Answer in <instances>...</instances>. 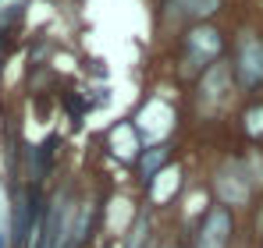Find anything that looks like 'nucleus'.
Returning <instances> with one entry per match:
<instances>
[{
    "label": "nucleus",
    "mask_w": 263,
    "mask_h": 248,
    "mask_svg": "<svg viewBox=\"0 0 263 248\" xmlns=\"http://www.w3.org/2000/svg\"><path fill=\"white\" fill-rule=\"evenodd\" d=\"M235 78L242 89H256L263 82V39L256 36H242L235 50V64H231Z\"/></svg>",
    "instance_id": "nucleus-1"
},
{
    "label": "nucleus",
    "mask_w": 263,
    "mask_h": 248,
    "mask_svg": "<svg viewBox=\"0 0 263 248\" xmlns=\"http://www.w3.org/2000/svg\"><path fill=\"white\" fill-rule=\"evenodd\" d=\"M220 46H224V39H220L217 29H210V25L192 29V32L185 36V64L210 71V68H214V60L220 57Z\"/></svg>",
    "instance_id": "nucleus-2"
},
{
    "label": "nucleus",
    "mask_w": 263,
    "mask_h": 248,
    "mask_svg": "<svg viewBox=\"0 0 263 248\" xmlns=\"http://www.w3.org/2000/svg\"><path fill=\"white\" fill-rule=\"evenodd\" d=\"M175 110H171V103L167 99H160V96H149L146 99V107L139 110V121H135V131L146 138V142H153V138H164L171 128H175Z\"/></svg>",
    "instance_id": "nucleus-3"
},
{
    "label": "nucleus",
    "mask_w": 263,
    "mask_h": 248,
    "mask_svg": "<svg viewBox=\"0 0 263 248\" xmlns=\"http://www.w3.org/2000/svg\"><path fill=\"white\" fill-rule=\"evenodd\" d=\"M231 245V213L224 206H214L206 213L199 234H196V248H228Z\"/></svg>",
    "instance_id": "nucleus-4"
},
{
    "label": "nucleus",
    "mask_w": 263,
    "mask_h": 248,
    "mask_svg": "<svg viewBox=\"0 0 263 248\" xmlns=\"http://www.w3.org/2000/svg\"><path fill=\"white\" fill-rule=\"evenodd\" d=\"M220 0H167L164 4V18L171 22H203L206 14H214Z\"/></svg>",
    "instance_id": "nucleus-5"
},
{
    "label": "nucleus",
    "mask_w": 263,
    "mask_h": 248,
    "mask_svg": "<svg viewBox=\"0 0 263 248\" xmlns=\"http://www.w3.org/2000/svg\"><path fill=\"white\" fill-rule=\"evenodd\" d=\"M110 153L118 160H135V153H139V131H135V124H118L110 131Z\"/></svg>",
    "instance_id": "nucleus-6"
},
{
    "label": "nucleus",
    "mask_w": 263,
    "mask_h": 248,
    "mask_svg": "<svg viewBox=\"0 0 263 248\" xmlns=\"http://www.w3.org/2000/svg\"><path fill=\"white\" fill-rule=\"evenodd\" d=\"M167 146L164 142H157V146H149L142 156H139V174H142V184H149L160 170H167Z\"/></svg>",
    "instance_id": "nucleus-7"
},
{
    "label": "nucleus",
    "mask_w": 263,
    "mask_h": 248,
    "mask_svg": "<svg viewBox=\"0 0 263 248\" xmlns=\"http://www.w3.org/2000/svg\"><path fill=\"white\" fill-rule=\"evenodd\" d=\"M178 184H181V170H178V167L175 170L167 167V170H160L146 188H149V199H153V202H167V199L178 192Z\"/></svg>",
    "instance_id": "nucleus-8"
},
{
    "label": "nucleus",
    "mask_w": 263,
    "mask_h": 248,
    "mask_svg": "<svg viewBox=\"0 0 263 248\" xmlns=\"http://www.w3.org/2000/svg\"><path fill=\"white\" fill-rule=\"evenodd\" d=\"M228 82H231V75H228V68H224V64H214L210 71H203V96H206L210 103H217L220 96H224L220 89H224Z\"/></svg>",
    "instance_id": "nucleus-9"
},
{
    "label": "nucleus",
    "mask_w": 263,
    "mask_h": 248,
    "mask_svg": "<svg viewBox=\"0 0 263 248\" xmlns=\"http://www.w3.org/2000/svg\"><path fill=\"white\" fill-rule=\"evenodd\" d=\"M22 4H25V0H0V25H7L11 18H18Z\"/></svg>",
    "instance_id": "nucleus-10"
},
{
    "label": "nucleus",
    "mask_w": 263,
    "mask_h": 248,
    "mask_svg": "<svg viewBox=\"0 0 263 248\" xmlns=\"http://www.w3.org/2000/svg\"><path fill=\"white\" fill-rule=\"evenodd\" d=\"M246 128H249V135H263V107H253L246 114Z\"/></svg>",
    "instance_id": "nucleus-11"
},
{
    "label": "nucleus",
    "mask_w": 263,
    "mask_h": 248,
    "mask_svg": "<svg viewBox=\"0 0 263 248\" xmlns=\"http://www.w3.org/2000/svg\"><path fill=\"white\" fill-rule=\"evenodd\" d=\"M0 248H7V234L4 231H0Z\"/></svg>",
    "instance_id": "nucleus-12"
}]
</instances>
